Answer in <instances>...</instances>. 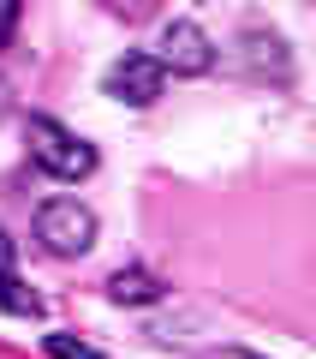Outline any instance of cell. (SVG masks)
Listing matches in <instances>:
<instances>
[{"label":"cell","mask_w":316,"mask_h":359,"mask_svg":"<svg viewBox=\"0 0 316 359\" xmlns=\"http://www.w3.org/2000/svg\"><path fill=\"white\" fill-rule=\"evenodd\" d=\"M24 144H30V162H36L42 174H54V180H89L96 174V150H89L72 126H60V120H48V114L24 120Z\"/></svg>","instance_id":"1"},{"label":"cell","mask_w":316,"mask_h":359,"mask_svg":"<svg viewBox=\"0 0 316 359\" xmlns=\"http://www.w3.org/2000/svg\"><path fill=\"white\" fill-rule=\"evenodd\" d=\"M36 245L48 257H84L96 245V210L78 198H48L36 210Z\"/></svg>","instance_id":"2"},{"label":"cell","mask_w":316,"mask_h":359,"mask_svg":"<svg viewBox=\"0 0 316 359\" xmlns=\"http://www.w3.org/2000/svg\"><path fill=\"white\" fill-rule=\"evenodd\" d=\"M155 66H161V72H179V78L209 72V66H215V36H209L197 18H167L161 42H155Z\"/></svg>","instance_id":"3"},{"label":"cell","mask_w":316,"mask_h":359,"mask_svg":"<svg viewBox=\"0 0 316 359\" xmlns=\"http://www.w3.org/2000/svg\"><path fill=\"white\" fill-rule=\"evenodd\" d=\"M101 90H108L114 102H126V108H150L167 90V72L155 66V54H120V60L108 66V78H101Z\"/></svg>","instance_id":"4"},{"label":"cell","mask_w":316,"mask_h":359,"mask_svg":"<svg viewBox=\"0 0 316 359\" xmlns=\"http://www.w3.org/2000/svg\"><path fill=\"white\" fill-rule=\"evenodd\" d=\"M161 294H167V282L155 276V269H143V264L108 276V299H114V306H155Z\"/></svg>","instance_id":"5"},{"label":"cell","mask_w":316,"mask_h":359,"mask_svg":"<svg viewBox=\"0 0 316 359\" xmlns=\"http://www.w3.org/2000/svg\"><path fill=\"white\" fill-rule=\"evenodd\" d=\"M0 306L13 311V318H42V299L30 294V287H18L6 269H0Z\"/></svg>","instance_id":"6"},{"label":"cell","mask_w":316,"mask_h":359,"mask_svg":"<svg viewBox=\"0 0 316 359\" xmlns=\"http://www.w3.org/2000/svg\"><path fill=\"white\" fill-rule=\"evenodd\" d=\"M42 347H48V359H101L96 353V347H89V341H78V335H42Z\"/></svg>","instance_id":"7"},{"label":"cell","mask_w":316,"mask_h":359,"mask_svg":"<svg viewBox=\"0 0 316 359\" xmlns=\"http://www.w3.org/2000/svg\"><path fill=\"white\" fill-rule=\"evenodd\" d=\"M13 30H18V0H0V48H6Z\"/></svg>","instance_id":"8"},{"label":"cell","mask_w":316,"mask_h":359,"mask_svg":"<svg viewBox=\"0 0 316 359\" xmlns=\"http://www.w3.org/2000/svg\"><path fill=\"white\" fill-rule=\"evenodd\" d=\"M215 359H263V353H245V347H221Z\"/></svg>","instance_id":"9"}]
</instances>
